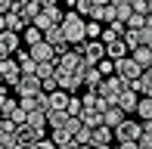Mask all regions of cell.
<instances>
[{
  "instance_id": "obj_1",
  "label": "cell",
  "mask_w": 152,
  "mask_h": 149,
  "mask_svg": "<svg viewBox=\"0 0 152 149\" xmlns=\"http://www.w3.org/2000/svg\"><path fill=\"white\" fill-rule=\"evenodd\" d=\"M62 37H65V44L68 47H75V44H84V25H87V19H81L75 9H68L65 16H62Z\"/></svg>"
},
{
  "instance_id": "obj_2",
  "label": "cell",
  "mask_w": 152,
  "mask_h": 149,
  "mask_svg": "<svg viewBox=\"0 0 152 149\" xmlns=\"http://www.w3.org/2000/svg\"><path fill=\"white\" fill-rule=\"evenodd\" d=\"M62 16H65V12H62L56 3H50V6H40V12L34 16V22H31V25H34V28H40V31H47L50 25H59V22H62Z\"/></svg>"
},
{
  "instance_id": "obj_3",
  "label": "cell",
  "mask_w": 152,
  "mask_h": 149,
  "mask_svg": "<svg viewBox=\"0 0 152 149\" xmlns=\"http://www.w3.org/2000/svg\"><path fill=\"white\" fill-rule=\"evenodd\" d=\"M40 137H44V134H37L34 127L19 124V127H16V134H12V146H10V149H31Z\"/></svg>"
},
{
  "instance_id": "obj_4",
  "label": "cell",
  "mask_w": 152,
  "mask_h": 149,
  "mask_svg": "<svg viewBox=\"0 0 152 149\" xmlns=\"http://www.w3.org/2000/svg\"><path fill=\"white\" fill-rule=\"evenodd\" d=\"M81 69H84V56L75 50L62 53V56L56 59V72H65V74H81Z\"/></svg>"
},
{
  "instance_id": "obj_5",
  "label": "cell",
  "mask_w": 152,
  "mask_h": 149,
  "mask_svg": "<svg viewBox=\"0 0 152 149\" xmlns=\"http://www.w3.org/2000/svg\"><path fill=\"white\" fill-rule=\"evenodd\" d=\"M124 87H127V84H124V81L118 78V74H106V78H102V84L96 87V93H99V96H106L109 103L115 106V96H118V93L124 90Z\"/></svg>"
},
{
  "instance_id": "obj_6",
  "label": "cell",
  "mask_w": 152,
  "mask_h": 149,
  "mask_svg": "<svg viewBox=\"0 0 152 149\" xmlns=\"http://www.w3.org/2000/svg\"><path fill=\"white\" fill-rule=\"evenodd\" d=\"M140 134H143V124L140 121H134V118H124L118 127H112V137L118 140H140Z\"/></svg>"
},
{
  "instance_id": "obj_7",
  "label": "cell",
  "mask_w": 152,
  "mask_h": 149,
  "mask_svg": "<svg viewBox=\"0 0 152 149\" xmlns=\"http://www.w3.org/2000/svg\"><path fill=\"white\" fill-rule=\"evenodd\" d=\"M115 74H118L124 84H130L134 78H140V74H143V69H140L130 56H124V59H115Z\"/></svg>"
},
{
  "instance_id": "obj_8",
  "label": "cell",
  "mask_w": 152,
  "mask_h": 149,
  "mask_svg": "<svg viewBox=\"0 0 152 149\" xmlns=\"http://www.w3.org/2000/svg\"><path fill=\"white\" fill-rule=\"evenodd\" d=\"M81 56H84L87 65H96L106 59V44L102 40H84V50H81Z\"/></svg>"
},
{
  "instance_id": "obj_9",
  "label": "cell",
  "mask_w": 152,
  "mask_h": 149,
  "mask_svg": "<svg viewBox=\"0 0 152 149\" xmlns=\"http://www.w3.org/2000/svg\"><path fill=\"white\" fill-rule=\"evenodd\" d=\"M16 93L19 96H37L40 93V78L37 74H22L16 81Z\"/></svg>"
},
{
  "instance_id": "obj_10",
  "label": "cell",
  "mask_w": 152,
  "mask_h": 149,
  "mask_svg": "<svg viewBox=\"0 0 152 149\" xmlns=\"http://www.w3.org/2000/svg\"><path fill=\"white\" fill-rule=\"evenodd\" d=\"M0 78H3V84L6 87H16V81L22 78V72H19V62L12 56H6L3 62H0Z\"/></svg>"
},
{
  "instance_id": "obj_11",
  "label": "cell",
  "mask_w": 152,
  "mask_h": 149,
  "mask_svg": "<svg viewBox=\"0 0 152 149\" xmlns=\"http://www.w3.org/2000/svg\"><path fill=\"white\" fill-rule=\"evenodd\" d=\"M137 103H140V93H134L130 87H124V90L115 96V106L124 112V115H130V112H137Z\"/></svg>"
},
{
  "instance_id": "obj_12",
  "label": "cell",
  "mask_w": 152,
  "mask_h": 149,
  "mask_svg": "<svg viewBox=\"0 0 152 149\" xmlns=\"http://www.w3.org/2000/svg\"><path fill=\"white\" fill-rule=\"evenodd\" d=\"M28 56L34 59V62H56V53H53V47L47 44V40H40V44L28 47Z\"/></svg>"
},
{
  "instance_id": "obj_13",
  "label": "cell",
  "mask_w": 152,
  "mask_h": 149,
  "mask_svg": "<svg viewBox=\"0 0 152 149\" xmlns=\"http://www.w3.org/2000/svg\"><path fill=\"white\" fill-rule=\"evenodd\" d=\"M56 84H59V90L75 93V90H81V87H84V81H81V74H65V72H56Z\"/></svg>"
},
{
  "instance_id": "obj_14",
  "label": "cell",
  "mask_w": 152,
  "mask_h": 149,
  "mask_svg": "<svg viewBox=\"0 0 152 149\" xmlns=\"http://www.w3.org/2000/svg\"><path fill=\"white\" fill-rule=\"evenodd\" d=\"M19 47H22V37H19L16 31H10V28H6V31H0V50H3L6 56H12Z\"/></svg>"
},
{
  "instance_id": "obj_15",
  "label": "cell",
  "mask_w": 152,
  "mask_h": 149,
  "mask_svg": "<svg viewBox=\"0 0 152 149\" xmlns=\"http://www.w3.org/2000/svg\"><path fill=\"white\" fill-rule=\"evenodd\" d=\"M81 81H84L87 90H96V87L102 84V74L96 72V65H87V62H84V69H81Z\"/></svg>"
},
{
  "instance_id": "obj_16",
  "label": "cell",
  "mask_w": 152,
  "mask_h": 149,
  "mask_svg": "<svg viewBox=\"0 0 152 149\" xmlns=\"http://www.w3.org/2000/svg\"><path fill=\"white\" fill-rule=\"evenodd\" d=\"M3 19H6V28H10V31H16V34H22V31L28 28V22H25V19H22V12H19L16 6H12V9L6 12Z\"/></svg>"
},
{
  "instance_id": "obj_17",
  "label": "cell",
  "mask_w": 152,
  "mask_h": 149,
  "mask_svg": "<svg viewBox=\"0 0 152 149\" xmlns=\"http://www.w3.org/2000/svg\"><path fill=\"white\" fill-rule=\"evenodd\" d=\"M109 143H112V127H106V124L93 127V134H90V146H109Z\"/></svg>"
},
{
  "instance_id": "obj_18",
  "label": "cell",
  "mask_w": 152,
  "mask_h": 149,
  "mask_svg": "<svg viewBox=\"0 0 152 149\" xmlns=\"http://www.w3.org/2000/svg\"><path fill=\"white\" fill-rule=\"evenodd\" d=\"M16 62H19V72L22 74H34V69H37V62H34L28 56V50H22V47L16 50Z\"/></svg>"
},
{
  "instance_id": "obj_19",
  "label": "cell",
  "mask_w": 152,
  "mask_h": 149,
  "mask_svg": "<svg viewBox=\"0 0 152 149\" xmlns=\"http://www.w3.org/2000/svg\"><path fill=\"white\" fill-rule=\"evenodd\" d=\"M130 90H134V93H140V96H146V99H152V81L146 78V74H140V78H134V81H130Z\"/></svg>"
},
{
  "instance_id": "obj_20",
  "label": "cell",
  "mask_w": 152,
  "mask_h": 149,
  "mask_svg": "<svg viewBox=\"0 0 152 149\" xmlns=\"http://www.w3.org/2000/svg\"><path fill=\"white\" fill-rule=\"evenodd\" d=\"M25 124H28V127H34V131H37V134H47V112H28V115H25Z\"/></svg>"
},
{
  "instance_id": "obj_21",
  "label": "cell",
  "mask_w": 152,
  "mask_h": 149,
  "mask_svg": "<svg viewBox=\"0 0 152 149\" xmlns=\"http://www.w3.org/2000/svg\"><path fill=\"white\" fill-rule=\"evenodd\" d=\"M127 44H124V40L118 37V40H112V44H106V59H112V62H115V59H124V56H127Z\"/></svg>"
},
{
  "instance_id": "obj_22",
  "label": "cell",
  "mask_w": 152,
  "mask_h": 149,
  "mask_svg": "<svg viewBox=\"0 0 152 149\" xmlns=\"http://www.w3.org/2000/svg\"><path fill=\"white\" fill-rule=\"evenodd\" d=\"M124 118H127V115H124V112L118 109V106H109V109L102 112V124H106V127H118Z\"/></svg>"
},
{
  "instance_id": "obj_23",
  "label": "cell",
  "mask_w": 152,
  "mask_h": 149,
  "mask_svg": "<svg viewBox=\"0 0 152 149\" xmlns=\"http://www.w3.org/2000/svg\"><path fill=\"white\" fill-rule=\"evenodd\" d=\"M78 121H81V124H87V127L93 131V127H99V124H102V112H96V109H81Z\"/></svg>"
},
{
  "instance_id": "obj_24",
  "label": "cell",
  "mask_w": 152,
  "mask_h": 149,
  "mask_svg": "<svg viewBox=\"0 0 152 149\" xmlns=\"http://www.w3.org/2000/svg\"><path fill=\"white\" fill-rule=\"evenodd\" d=\"M130 59H134L140 69H149L152 65V50L149 47H137V50H130Z\"/></svg>"
},
{
  "instance_id": "obj_25",
  "label": "cell",
  "mask_w": 152,
  "mask_h": 149,
  "mask_svg": "<svg viewBox=\"0 0 152 149\" xmlns=\"http://www.w3.org/2000/svg\"><path fill=\"white\" fill-rule=\"evenodd\" d=\"M16 9L22 12V19L31 25V22H34V16L40 12V3H37V0H25V3H22V6H16Z\"/></svg>"
},
{
  "instance_id": "obj_26",
  "label": "cell",
  "mask_w": 152,
  "mask_h": 149,
  "mask_svg": "<svg viewBox=\"0 0 152 149\" xmlns=\"http://www.w3.org/2000/svg\"><path fill=\"white\" fill-rule=\"evenodd\" d=\"M50 140L56 146H62V143H68V140H75V127H56V131L50 134Z\"/></svg>"
},
{
  "instance_id": "obj_27",
  "label": "cell",
  "mask_w": 152,
  "mask_h": 149,
  "mask_svg": "<svg viewBox=\"0 0 152 149\" xmlns=\"http://www.w3.org/2000/svg\"><path fill=\"white\" fill-rule=\"evenodd\" d=\"M19 37H22L28 47H34V44H40V40H44V31H40V28H34V25H28V28H25Z\"/></svg>"
},
{
  "instance_id": "obj_28",
  "label": "cell",
  "mask_w": 152,
  "mask_h": 149,
  "mask_svg": "<svg viewBox=\"0 0 152 149\" xmlns=\"http://www.w3.org/2000/svg\"><path fill=\"white\" fill-rule=\"evenodd\" d=\"M112 6H115V16H118V22H127L130 19V0H112Z\"/></svg>"
},
{
  "instance_id": "obj_29",
  "label": "cell",
  "mask_w": 152,
  "mask_h": 149,
  "mask_svg": "<svg viewBox=\"0 0 152 149\" xmlns=\"http://www.w3.org/2000/svg\"><path fill=\"white\" fill-rule=\"evenodd\" d=\"M137 115H140V121H152V99L140 96V103H137Z\"/></svg>"
},
{
  "instance_id": "obj_30",
  "label": "cell",
  "mask_w": 152,
  "mask_h": 149,
  "mask_svg": "<svg viewBox=\"0 0 152 149\" xmlns=\"http://www.w3.org/2000/svg\"><path fill=\"white\" fill-rule=\"evenodd\" d=\"M72 9L78 12L81 19H87V16H93V9H96V6L90 3V0H75V3H72Z\"/></svg>"
},
{
  "instance_id": "obj_31",
  "label": "cell",
  "mask_w": 152,
  "mask_h": 149,
  "mask_svg": "<svg viewBox=\"0 0 152 149\" xmlns=\"http://www.w3.org/2000/svg\"><path fill=\"white\" fill-rule=\"evenodd\" d=\"M121 40L127 44V50H137V47H143V44H140V31H134V28H124Z\"/></svg>"
},
{
  "instance_id": "obj_32",
  "label": "cell",
  "mask_w": 152,
  "mask_h": 149,
  "mask_svg": "<svg viewBox=\"0 0 152 149\" xmlns=\"http://www.w3.org/2000/svg\"><path fill=\"white\" fill-rule=\"evenodd\" d=\"M34 74H37L40 81H44V78H53V74H56V62H37Z\"/></svg>"
},
{
  "instance_id": "obj_33",
  "label": "cell",
  "mask_w": 152,
  "mask_h": 149,
  "mask_svg": "<svg viewBox=\"0 0 152 149\" xmlns=\"http://www.w3.org/2000/svg\"><path fill=\"white\" fill-rule=\"evenodd\" d=\"M99 31H102V25L96 22V19L84 25V37H87V40H99Z\"/></svg>"
},
{
  "instance_id": "obj_34",
  "label": "cell",
  "mask_w": 152,
  "mask_h": 149,
  "mask_svg": "<svg viewBox=\"0 0 152 149\" xmlns=\"http://www.w3.org/2000/svg\"><path fill=\"white\" fill-rule=\"evenodd\" d=\"M90 127H87V124H78V131H75V143H78V146H84V143H90Z\"/></svg>"
},
{
  "instance_id": "obj_35",
  "label": "cell",
  "mask_w": 152,
  "mask_h": 149,
  "mask_svg": "<svg viewBox=\"0 0 152 149\" xmlns=\"http://www.w3.org/2000/svg\"><path fill=\"white\" fill-rule=\"evenodd\" d=\"M81 109H84V106H81V96H75V93H72V96H68V106H65V112L72 115V118H78V115H81Z\"/></svg>"
},
{
  "instance_id": "obj_36",
  "label": "cell",
  "mask_w": 152,
  "mask_h": 149,
  "mask_svg": "<svg viewBox=\"0 0 152 149\" xmlns=\"http://www.w3.org/2000/svg\"><path fill=\"white\" fill-rule=\"evenodd\" d=\"M22 103H19V109L22 112H37L40 109V103H37V96H19Z\"/></svg>"
},
{
  "instance_id": "obj_37",
  "label": "cell",
  "mask_w": 152,
  "mask_h": 149,
  "mask_svg": "<svg viewBox=\"0 0 152 149\" xmlns=\"http://www.w3.org/2000/svg\"><path fill=\"white\" fill-rule=\"evenodd\" d=\"M140 44H143V47L152 44V19H146V22H143V28H140Z\"/></svg>"
},
{
  "instance_id": "obj_38",
  "label": "cell",
  "mask_w": 152,
  "mask_h": 149,
  "mask_svg": "<svg viewBox=\"0 0 152 149\" xmlns=\"http://www.w3.org/2000/svg\"><path fill=\"white\" fill-rule=\"evenodd\" d=\"M16 106H19V99H10V96H6L3 103H0V118H10V115H12V109H16Z\"/></svg>"
},
{
  "instance_id": "obj_39",
  "label": "cell",
  "mask_w": 152,
  "mask_h": 149,
  "mask_svg": "<svg viewBox=\"0 0 152 149\" xmlns=\"http://www.w3.org/2000/svg\"><path fill=\"white\" fill-rule=\"evenodd\" d=\"M96 72L106 78V74H115V62L112 59H102V62H96Z\"/></svg>"
},
{
  "instance_id": "obj_40",
  "label": "cell",
  "mask_w": 152,
  "mask_h": 149,
  "mask_svg": "<svg viewBox=\"0 0 152 149\" xmlns=\"http://www.w3.org/2000/svg\"><path fill=\"white\" fill-rule=\"evenodd\" d=\"M143 22H146V16H137V12H130V19H127L124 25H127V28H134V31H140Z\"/></svg>"
},
{
  "instance_id": "obj_41",
  "label": "cell",
  "mask_w": 152,
  "mask_h": 149,
  "mask_svg": "<svg viewBox=\"0 0 152 149\" xmlns=\"http://www.w3.org/2000/svg\"><path fill=\"white\" fill-rule=\"evenodd\" d=\"M25 115H28V112H22V109H19V106H16V109H12V115H10V121H12V124H25Z\"/></svg>"
},
{
  "instance_id": "obj_42",
  "label": "cell",
  "mask_w": 152,
  "mask_h": 149,
  "mask_svg": "<svg viewBox=\"0 0 152 149\" xmlns=\"http://www.w3.org/2000/svg\"><path fill=\"white\" fill-rule=\"evenodd\" d=\"M31 149H56V143H53V140H50V137H40V140H37V143H34V146H31Z\"/></svg>"
},
{
  "instance_id": "obj_43",
  "label": "cell",
  "mask_w": 152,
  "mask_h": 149,
  "mask_svg": "<svg viewBox=\"0 0 152 149\" xmlns=\"http://www.w3.org/2000/svg\"><path fill=\"white\" fill-rule=\"evenodd\" d=\"M0 131H3V134H12V131H16V124H12L10 118H0Z\"/></svg>"
},
{
  "instance_id": "obj_44",
  "label": "cell",
  "mask_w": 152,
  "mask_h": 149,
  "mask_svg": "<svg viewBox=\"0 0 152 149\" xmlns=\"http://www.w3.org/2000/svg\"><path fill=\"white\" fill-rule=\"evenodd\" d=\"M12 134H16V131H12ZM12 134H3V131H0V146L10 149V146H12Z\"/></svg>"
},
{
  "instance_id": "obj_45",
  "label": "cell",
  "mask_w": 152,
  "mask_h": 149,
  "mask_svg": "<svg viewBox=\"0 0 152 149\" xmlns=\"http://www.w3.org/2000/svg\"><path fill=\"white\" fill-rule=\"evenodd\" d=\"M118 149H140V146H137V140H121Z\"/></svg>"
},
{
  "instance_id": "obj_46",
  "label": "cell",
  "mask_w": 152,
  "mask_h": 149,
  "mask_svg": "<svg viewBox=\"0 0 152 149\" xmlns=\"http://www.w3.org/2000/svg\"><path fill=\"white\" fill-rule=\"evenodd\" d=\"M10 9H12V0H0V16H6Z\"/></svg>"
},
{
  "instance_id": "obj_47",
  "label": "cell",
  "mask_w": 152,
  "mask_h": 149,
  "mask_svg": "<svg viewBox=\"0 0 152 149\" xmlns=\"http://www.w3.org/2000/svg\"><path fill=\"white\" fill-rule=\"evenodd\" d=\"M93 6H106V3H112V0H90Z\"/></svg>"
},
{
  "instance_id": "obj_48",
  "label": "cell",
  "mask_w": 152,
  "mask_h": 149,
  "mask_svg": "<svg viewBox=\"0 0 152 149\" xmlns=\"http://www.w3.org/2000/svg\"><path fill=\"white\" fill-rule=\"evenodd\" d=\"M146 19H152V0L146 3Z\"/></svg>"
},
{
  "instance_id": "obj_49",
  "label": "cell",
  "mask_w": 152,
  "mask_h": 149,
  "mask_svg": "<svg viewBox=\"0 0 152 149\" xmlns=\"http://www.w3.org/2000/svg\"><path fill=\"white\" fill-rule=\"evenodd\" d=\"M143 74H146V78L152 81V65H149V69H143Z\"/></svg>"
},
{
  "instance_id": "obj_50",
  "label": "cell",
  "mask_w": 152,
  "mask_h": 149,
  "mask_svg": "<svg viewBox=\"0 0 152 149\" xmlns=\"http://www.w3.org/2000/svg\"><path fill=\"white\" fill-rule=\"evenodd\" d=\"M37 3H40V6H50V3H56V0H37Z\"/></svg>"
},
{
  "instance_id": "obj_51",
  "label": "cell",
  "mask_w": 152,
  "mask_h": 149,
  "mask_svg": "<svg viewBox=\"0 0 152 149\" xmlns=\"http://www.w3.org/2000/svg\"><path fill=\"white\" fill-rule=\"evenodd\" d=\"M0 31H6V19L3 16H0Z\"/></svg>"
},
{
  "instance_id": "obj_52",
  "label": "cell",
  "mask_w": 152,
  "mask_h": 149,
  "mask_svg": "<svg viewBox=\"0 0 152 149\" xmlns=\"http://www.w3.org/2000/svg\"><path fill=\"white\" fill-rule=\"evenodd\" d=\"M140 124H143V127H146V131H152V121H140Z\"/></svg>"
},
{
  "instance_id": "obj_53",
  "label": "cell",
  "mask_w": 152,
  "mask_h": 149,
  "mask_svg": "<svg viewBox=\"0 0 152 149\" xmlns=\"http://www.w3.org/2000/svg\"><path fill=\"white\" fill-rule=\"evenodd\" d=\"M3 99H6V90H3V87H0V103H3Z\"/></svg>"
},
{
  "instance_id": "obj_54",
  "label": "cell",
  "mask_w": 152,
  "mask_h": 149,
  "mask_svg": "<svg viewBox=\"0 0 152 149\" xmlns=\"http://www.w3.org/2000/svg\"><path fill=\"white\" fill-rule=\"evenodd\" d=\"M22 3H25V0H12V6H22Z\"/></svg>"
},
{
  "instance_id": "obj_55",
  "label": "cell",
  "mask_w": 152,
  "mask_h": 149,
  "mask_svg": "<svg viewBox=\"0 0 152 149\" xmlns=\"http://www.w3.org/2000/svg\"><path fill=\"white\" fill-rule=\"evenodd\" d=\"M0 87H6V84H3V78H0Z\"/></svg>"
},
{
  "instance_id": "obj_56",
  "label": "cell",
  "mask_w": 152,
  "mask_h": 149,
  "mask_svg": "<svg viewBox=\"0 0 152 149\" xmlns=\"http://www.w3.org/2000/svg\"><path fill=\"white\" fill-rule=\"evenodd\" d=\"M0 149H6V146H0Z\"/></svg>"
},
{
  "instance_id": "obj_57",
  "label": "cell",
  "mask_w": 152,
  "mask_h": 149,
  "mask_svg": "<svg viewBox=\"0 0 152 149\" xmlns=\"http://www.w3.org/2000/svg\"><path fill=\"white\" fill-rule=\"evenodd\" d=\"M93 149H96V146H93Z\"/></svg>"
}]
</instances>
